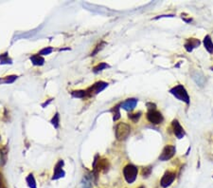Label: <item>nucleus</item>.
<instances>
[{
	"label": "nucleus",
	"mask_w": 213,
	"mask_h": 188,
	"mask_svg": "<svg viewBox=\"0 0 213 188\" xmlns=\"http://www.w3.org/2000/svg\"><path fill=\"white\" fill-rule=\"evenodd\" d=\"M170 92L173 96H175L178 100L185 102L186 104H189V96L187 90L185 89V88L183 87V85H176V87L172 88L170 90Z\"/></svg>",
	"instance_id": "f257e3e1"
},
{
	"label": "nucleus",
	"mask_w": 213,
	"mask_h": 188,
	"mask_svg": "<svg viewBox=\"0 0 213 188\" xmlns=\"http://www.w3.org/2000/svg\"><path fill=\"white\" fill-rule=\"evenodd\" d=\"M131 133V127L125 123H120L116 126V138L119 141H124Z\"/></svg>",
	"instance_id": "f03ea898"
},
{
	"label": "nucleus",
	"mask_w": 213,
	"mask_h": 188,
	"mask_svg": "<svg viewBox=\"0 0 213 188\" xmlns=\"http://www.w3.org/2000/svg\"><path fill=\"white\" fill-rule=\"evenodd\" d=\"M137 167L133 165V164H127L124 169H123V174H124V178L126 180V181L128 183H133L137 176Z\"/></svg>",
	"instance_id": "7ed1b4c3"
},
{
	"label": "nucleus",
	"mask_w": 213,
	"mask_h": 188,
	"mask_svg": "<svg viewBox=\"0 0 213 188\" xmlns=\"http://www.w3.org/2000/svg\"><path fill=\"white\" fill-rule=\"evenodd\" d=\"M108 87V83L103 82V81H100L95 83L92 87H90L86 91V96L91 97V96H95L97 94H99L100 92H102L104 89H106Z\"/></svg>",
	"instance_id": "20e7f679"
},
{
	"label": "nucleus",
	"mask_w": 213,
	"mask_h": 188,
	"mask_svg": "<svg viewBox=\"0 0 213 188\" xmlns=\"http://www.w3.org/2000/svg\"><path fill=\"white\" fill-rule=\"evenodd\" d=\"M147 119H148V121L154 125H159L163 122V115L157 111L156 109L154 110H149L148 113H147Z\"/></svg>",
	"instance_id": "39448f33"
},
{
	"label": "nucleus",
	"mask_w": 213,
	"mask_h": 188,
	"mask_svg": "<svg viewBox=\"0 0 213 188\" xmlns=\"http://www.w3.org/2000/svg\"><path fill=\"white\" fill-rule=\"evenodd\" d=\"M175 147L173 145H166L164 147L161 155L159 156V160L160 161H168L170 159H172L174 154H175Z\"/></svg>",
	"instance_id": "423d86ee"
},
{
	"label": "nucleus",
	"mask_w": 213,
	"mask_h": 188,
	"mask_svg": "<svg viewBox=\"0 0 213 188\" xmlns=\"http://www.w3.org/2000/svg\"><path fill=\"white\" fill-rule=\"evenodd\" d=\"M174 180H175V173L172 172V171H167V172L164 174V176L162 177L160 184L162 187L166 188V187L170 186L173 182Z\"/></svg>",
	"instance_id": "0eeeda50"
},
{
	"label": "nucleus",
	"mask_w": 213,
	"mask_h": 188,
	"mask_svg": "<svg viewBox=\"0 0 213 188\" xmlns=\"http://www.w3.org/2000/svg\"><path fill=\"white\" fill-rule=\"evenodd\" d=\"M63 161L60 160L54 167V175L52 177V180H58L64 176V171L63 170Z\"/></svg>",
	"instance_id": "6e6552de"
},
{
	"label": "nucleus",
	"mask_w": 213,
	"mask_h": 188,
	"mask_svg": "<svg viewBox=\"0 0 213 188\" xmlns=\"http://www.w3.org/2000/svg\"><path fill=\"white\" fill-rule=\"evenodd\" d=\"M172 127H173V133L177 137L178 139H182L185 136V131L184 128L181 126V125L179 124L177 120H173L172 121Z\"/></svg>",
	"instance_id": "1a4fd4ad"
},
{
	"label": "nucleus",
	"mask_w": 213,
	"mask_h": 188,
	"mask_svg": "<svg viewBox=\"0 0 213 188\" xmlns=\"http://www.w3.org/2000/svg\"><path fill=\"white\" fill-rule=\"evenodd\" d=\"M137 104V99H128L121 104V108L127 111H132Z\"/></svg>",
	"instance_id": "9d476101"
},
{
	"label": "nucleus",
	"mask_w": 213,
	"mask_h": 188,
	"mask_svg": "<svg viewBox=\"0 0 213 188\" xmlns=\"http://www.w3.org/2000/svg\"><path fill=\"white\" fill-rule=\"evenodd\" d=\"M200 45V41L198 39H195V38H189L186 44H185V48L190 53V51L194 48H197Z\"/></svg>",
	"instance_id": "9b49d317"
},
{
	"label": "nucleus",
	"mask_w": 213,
	"mask_h": 188,
	"mask_svg": "<svg viewBox=\"0 0 213 188\" xmlns=\"http://www.w3.org/2000/svg\"><path fill=\"white\" fill-rule=\"evenodd\" d=\"M204 46L209 53H213V43H212L209 35H206L204 38Z\"/></svg>",
	"instance_id": "f8f14e48"
},
{
	"label": "nucleus",
	"mask_w": 213,
	"mask_h": 188,
	"mask_svg": "<svg viewBox=\"0 0 213 188\" xmlns=\"http://www.w3.org/2000/svg\"><path fill=\"white\" fill-rule=\"evenodd\" d=\"M30 61L32 62V64H33L34 66H42L45 63V59L39 54L32 55L30 57Z\"/></svg>",
	"instance_id": "ddd939ff"
},
{
	"label": "nucleus",
	"mask_w": 213,
	"mask_h": 188,
	"mask_svg": "<svg viewBox=\"0 0 213 188\" xmlns=\"http://www.w3.org/2000/svg\"><path fill=\"white\" fill-rule=\"evenodd\" d=\"M27 183L28 185L30 187V188H36V181H35V179L33 177V175L32 174H29L28 177H27Z\"/></svg>",
	"instance_id": "4468645a"
},
{
	"label": "nucleus",
	"mask_w": 213,
	"mask_h": 188,
	"mask_svg": "<svg viewBox=\"0 0 213 188\" xmlns=\"http://www.w3.org/2000/svg\"><path fill=\"white\" fill-rule=\"evenodd\" d=\"M107 67H109V65H107L106 63H100L99 65L96 66L93 68V71H94L95 73H97V72H99V71H102L105 70V68H107Z\"/></svg>",
	"instance_id": "2eb2a0df"
},
{
	"label": "nucleus",
	"mask_w": 213,
	"mask_h": 188,
	"mask_svg": "<svg viewBox=\"0 0 213 188\" xmlns=\"http://www.w3.org/2000/svg\"><path fill=\"white\" fill-rule=\"evenodd\" d=\"M11 63H12V61L9 57L8 53L0 55V64H11Z\"/></svg>",
	"instance_id": "dca6fc26"
},
{
	"label": "nucleus",
	"mask_w": 213,
	"mask_h": 188,
	"mask_svg": "<svg viewBox=\"0 0 213 188\" xmlns=\"http://www.w3.org/2000/svg\"><path fill=\"white\" fill-rule=\"evenodd\" d=\"M121 105H118V106H116V107H114V108H113V112H114V117H113V120L114 121H118V120L120 118V107Z\"/></svg>",
	"instance_id": "f3484780"
},
{
	"label": "nucleus",
	"mask_w": 213,
	"mask_h": 188,
	"mask_svg": "<svg viewBox=\"0 0 213 188\" xmlns=\"http://www.w3.org/2000/svg\"><path fill=\"white\" fill-rule=\"evenodd\" d=\"M72 96L75 98H84L86 96V91L85 90H75V91H72Z\"/></svg>",
	"instance_id": "a211bd4d"
},
{
	"label": "nucleus",
	"mask_w": 213,
	"mask_h": 188,
	"mask_svg": "<svg viewBox=\"0 0 213 188\" xmlns=\"http://www.w3.org/2000/svg\"><path fill=\"white\" fill-rule=\"evenodd\" d=\"M59 123H60V115H59V113L57 112V113L54 115V117L52 118V120H51V124L54 126V127L58 128Z\"/></svg>",
	"instance_id": "6ab92c4d"
},
{
	"label": "nucleus",
	"mask_w": 213,
	"mask_h": 188,
	"mask_svg": "<svg viewBox=\"0 0 213 188\" xmlns=\"http://www.w3.org/2000/svg\"><path fill=\"white\" fill-rule=\"evenodd\" d=\"M52 50L53 48H50V47H46L45 48H43L42 50H40V53H39V55H48V54H50L52 53Z\"/></svg>",
	"instance_id": "aec40b11"
},
{
	"label": "nucleus",
	"mask_w": 213,
	"mask_h": 188,
	"mask_svg": "<svg viewBox=\"0 0 213 188\" xmlns=\"http://www.w3.org/2000/svg\"><path fill=\"white\" fill-rule=\"evenodd\" d=\"M16 79H17V76H16V75H11V76H7L2 82L7 83V84H11V83H13Z\"/></svg>",
	"instance_id": "412c9836"
},
{
	"label": "nucleus",
	"mask_w": 213,
	"mask_h": 188,
	"mask_svg": "<svg viewBox=\"0 0 213 188\" xmlns=\"http://www.w3.org/2000/svg\"><path fill=\"white\" fill-rule=\"evenodd\" d=\"M105 45H106V43H105V42H102L101 44H99V45L97 46L96 49H95V50L93 51V53H91V55H96V53H98L101 49H102V48H104V46H105Z\"/></svg>",
	"instance_id": "4be33fe9"
},
{
	"label": "nucleus",
	"mask_w": 213,
	"mask_h": 188,
	"mask_svg": "<svg viewBox=\"0 0 213 188\" xmlns=\"http://www.w3.org/2000/svg\"><path fill=\"white\" fill-rule=\"evenodd\" d=\"M140 112H138V113H136V114H130L129 115V119H131L132 120V121L134 122V123H137L138 120H139V118H140Z\"/></svg>",
	"instance_id": "5701e85b"
},
{
	"label": "nucleus",
	"mask_w": 213,
	"mask_h": 188,
	"mask_svg": "<svg viewBox=\"0 0 213 188\" xmlns=\"http://www.w3.org/2000/svg\"><path fill=\"white\" fill-rule=\"evenodd\" d=\"M150 173H151V168H150V167H146V168H144L143 171H142V175H143L144 177H148V176L150 175Z\"/></svg>",
	"instance_id": "b1692460"
},
{
	"label": "nucleus",
	"mask_w": 213,
	"mask_h": 188,
	"mask_svg": "<svg viewBox=\"0 0 213 188\" xmlns=\"http://www.w3.org/2000/svg\"><path fill=\"white\" fill-rule=\"evenodd\" d=\"M0 188H7V187L5 186L4 181H3V177H2L1 174H0Z\"/></svg>",
	"instance_id": "393cba45"
},
{
	"label": "nucleus",
	"mask_w": 213,
	"mask_h": 188,
	"mask_svg": "<svg viewBox=\"0 0 213 188\" xmlns=\"http://www.w3.org/2000/svg\"><path fill=\"white\" fill-rule=\"evenodd\" d=\"M147 107H148L149 110H154V109H155V105H154V104H152V103H148V104H147Z\"/></svg>",
	"instance_id": "a878e982"
},
{
	"label": "nucleus",
	"mask_w": 213,
	"mask_h": 188,
	"mask_svg": "<svg viewBox=\"0 0 213 188\" xmlns=\"http://www.w3.org/2000/svg\"><path fill=\"white\" fill-rule=\"evenodd\" d=\"M3 162H4V159H3V156H2V151L0 150V165L3 164Z\"/></svg>",
	"instance_id": "bb28decb"
},
{
	"label": "nucleus",
	"mask_w": 213,
	"mask_h": 188,
	"mask_svg": "<svg viewBox=\"0 0 213 188\" xmlns=\"http://www.w3.org/2000/svg\"><path fill=\"white\" fill-rule=\"evenodd\" d=\"M139 188H144V187H143V186H141V187H139Z\"/></svg>",
	"instance_id": "cd10ccee"
}]
</instances>
